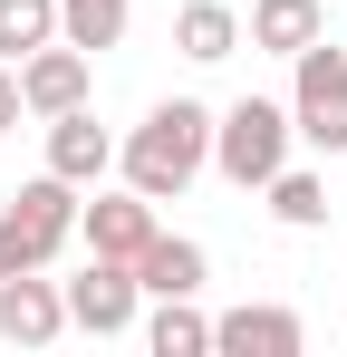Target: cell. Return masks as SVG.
<instances>
[{
	"mask_svg": "<svg viewBox=\"0 0 347 357\" xmlns=\"http://www.w3.org/2000/svg\"><path fill=\"white\" fill-rule=\"evenodd\" d=\"M174 49L193 68H222L231 49H241V10H231V0H183V10H174Z\"/></svg>",
	"mask_w": 347,
	"mask_h": 357,
	"instance_id": "obj_13",
	"label": "cell"
},
{
	"mask_svg": "<svg viewBox=\"0 0 347 357\" xmlns=\"http://www.w3.org/2000/svg\"><path fill=\"white\" fill-rule=\"evenodd\" d=\"M289 126H299V145L347 155V49L338 39H309L289 59Z\"/></svg>",
	"mask_w": 347,
	"mask_h": 357,
	"instance_id": "obj_4",
	"label": "cell"
},
{
	"mask_svg": "<svg viewBox=\"0 0 347 357\" xmlns=\"http://www.w3.org/2000/svg\"><path fill=\"white\" fill-rule=\"evenodd\" d=\"M58 39V0H0V59L20 68L29 49H49Z\"/></svg>",
	"mask_w": 347,
	"mask_h": 357,
	"instance_id": "obj_17",
	"label": "cell"
},
{
	"mask_svg": "<svg viewBox=\"0 0 347 357\" xmlns=\"http://www.w3.org/2000/svg\"><path fill=\"white\" fill-rule=\"evenodd\" d=\"M213 348L222 357H299L309 328H299V309H280V299H241V309L213 319Z\"/></svg>",
	"mask_w": 347,
	"mask_h": 357,
	"instance_id": "obj_8",
	"label": "cell"
},
{
	"mask_svg": "<svg viewBox=\"0 0 347 357\" xmlns=\"http://www.w3.org/2000/svg\"><path fill=\"white\" fill-rule=\"evenodd\" d=\"M68 232H77V183L68 174L20 183V193L0 203V280H10V271H49L58 251H68Z\"/></svg>",
	"mask_w": 347,
	"mask_h": 357,
	"instance_id": "obj_3",
	"label": "cell"
},
{
	"mask_svg": "<svg viewBox=\"0 0 347 357\" xmlns=\"http://www.w3.org/2000/svg\"><path fill=\"white\" fill-rule=\"evenodd\" d=\"M145 348H155V357H213V319H203L193 299H155V319H145Z\"/></svg>",
	"mask_w": 347,
	"mask_h": 357,
	"instance_id": "obj_16",
	"label": "cell"
},
{
	"mask_svg": "<svg viewBox=\"0 0 347 357\" xmlns=\"http://www.w3.org/2000/svg\"><path fill=\"white\" fill-rule=\"evenodd\" d=\"M289 107L280 97H231L222 116H213V174L231 183V193H261V183L289 165Z\"/></svg>",
	"mask_w": 347,
	"mask_h": 357,
	"instance_id": "obj_2",
	"label": "cell"
},
{
	"mask_svg": "<svg viewBox=\"0 0 347 357\" xmlns=\"http://www.w3.org/2000/svg\"><path fill=\"white\" fill-rule=\"evenodd\" d=\"M261 59H299L309 39H328V10L318 0H251V29H241Z\"/></svg>",
	"mask_w": 347,
	"mask_h": 357,
	"instance_id": "obj_12",
	"label": "cell"
},
{
	"mask_svg": "<svg viewBox=\"0 0 347 357\" xmlns=\"http://www.w3.org/2000/svg\"><path fill=\"white\" fill-rule=\"evenodd\" d=\"M87 87H97V59L87 49H68V39H49V49H29L20 59V107L49 126V116H68V107H87Z\"/></svg>",
	"mask_w": 347,
	"mask_h": 357,
	"instance_id": "obj_6",
	"label": "cell"
},
{
	"mask_svg": "<svg viewBox=\"0 0 347 357\" xmlns=\"http://www.w3.org/2000/svg\"><path fill=\"white\" fill-rule=\"evenodd\" d=\"M49 174H68L77 193H97V183L116 174V135L87 107H68V116H49Z\"/></svg>",
	"mask_w": 347,
	"mask_h": 357,
	"instance_id": "obj_10",
	"label": "cell"
},
{
	"mask_svg": "<svg viewBox=\"0 0 347 357\" xmlns=\"http://www.w3.org/2000/svg\"><path fill=\"white\" fill-rule=\"evenodd\" d=\"M135 280H145V299H203V280H213V251L183 232H155L145 251H135Z\"/></svg>",
	"mask_w": 347,
	"mask_h": 357,
	"instance_id": "obj_11",
	"label": "cell"
},
{
	"mask_svg": "<svg viewBox=\"0 0 347 357\" xmlns=\"http://www.w3.org/2000/svg\"><path fill=\"white\" fill-rule=\"evenodd\" d=\"M0 338L10 348H58L68 338V290L49 271H10L0 280Z\"/></svg>",
	"mask_w": 347,
	"mask_h": 357,
	"instance_id": "obj_7",
	"label": "cell"
},
{
	"mask_svg": "<svg viewBox=\"0 0 347 357\" xmlns=\"http://www.w3.org/2000/svg\"><path fill=\"white\" fill-rule=\"evenodd\" d=\"M58 290H68V328H87V338H125V328H135V309H145L135 261H107V251H87V271H77V280H58Z\"/></svg>",
	"mask_w": 347,
	"mask_h": 357,
	"instance_id": "obj_5",
	"label": "cell"
},
{
	"mask_svg": "<svg viewBox=\"0 0 347 357\" xmlns=\"http://www.w3.org/2000/svg\"><path fill=\"white\" fill-rule=\"evenodd\" d=\"M261 193H270V222H280V232H318V222H328V183L309 174V165H280Z\"/></svg>",
	"mask_w": 347,
	"mask_h": 357,
	"instance_id": "obj_14",
	"label": "cell"
},
{
	"mask_svg": "<svg viewBox=\"0 0 347 357\" xmlns=\"http://www.w3.org/2000/svg\"><path fill=\"white\" fill-rule=\"evenodd\" d=\"M77 241L87 251H107V261H135L145 241H155V203L125 183V193H97V203H77Z\"/></svg>",
	"mask_w": 347,
	"mask_h": 357,
	"instance_id": "obj_9",
	"label": "cell"
},
{
	"mask_svg": "<svg viewBox=\"0 0 347 357\" xmlns=\"http://www.w3.org/2000/svg\"><path fill=\"white\" fill-rule=\"evenodd\" d=\"M20 116H29V107H20V68L0 59V135H10V126H20Z\"/></svg>",
	"mask_w": 347,
	"mask_h": 357,
	"instance_id": "obj_18",
	"label": "cell"
},
{
	"mask_svg": "<svg viewBox=\"0 0 347 357\" xmlns=\"http://www.w3.org/2000/svg\"><path fill=\"white\" fill-rule=\"evenodd\" d=\"M116 174L135 183L145 203H183L193 183L213 174V107L203 97H155L145 126L116 145Z\"/></svg>",
	"mask_w": 347,
	"mask_h": 357,
	"instance_id": "obj_1",
	"label": "cell"
},
{
	"mask_svg": "<svg viewBox=\"0 0 347 357\" xmlns=\"http://www.w3.org/2000/svg\"><path fill=\"white\" fill-rule=\"evenodd\" d=\"M125 20H135V0H58V39H68V49H87V59L125 39Z\"/></svg>",
	"mask_w": 347,
	"mask_h": 357,
	"instance_id": "obj_15",
	"label": "cell"
}]
</instances>
